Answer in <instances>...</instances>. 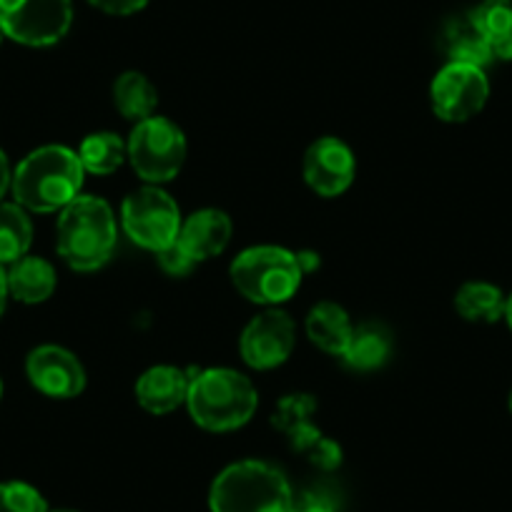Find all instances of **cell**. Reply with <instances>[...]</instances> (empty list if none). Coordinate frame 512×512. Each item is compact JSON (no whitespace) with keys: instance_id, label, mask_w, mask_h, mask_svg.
I'll list each match as a JSON object with an SVG mask.
<instances>
[{"instance_id":"9","label":"cell","mask_w":512,"mask_h":512,"mask_svg":"<svg viewBox=\"0 0 512 512\" xmlns=\"http://www.w3.org/2000/svg\"><path fill=\"white\" fill-rule=\"evenodd\" d=\"M490 98L485 68L467 63H445L430 83V106L440 121L465 123L475 118Z\"/></svg>"},{"instance_id":"14","label":"cell","mask_w":512,"mask_h":512,"mask_svg":"<svg viewBox=\"0 0 512 512\" xmlns=\"http://www.w3.org/2000/svg\"><path fill=\"white\" fill-rule=\"evenodd\" d=\"M189 384L191 372L171 367V364H156V367L146 369L136 382V402L156 417L169 415V412L186 405Z\"/></svg>"},{"instance_id":"10","label":"cell","mask_w":512,"mask_h":512,"mask_svg":"<svg viewBox=\"0 0 512 512\" xmlns=\"http://www.w3.org/2000/svg\"><path fill=\"white\" fill-rule=\"evenodd\" d=\"M294 344H297V327L292 317L282 309L269 307L246 324L239 339V352L251 369L267 372L282 367L292 357Z\"/></svg>"},{"instance_id":"21","label":"cell","mask_w":512,"mask_h":512,"mask_svg":"<svg viewBox=\"0 0 512 512\" xmlns=\"http://www.w3.org/2000/svg\"><path fill=\"white\" fill-rule=\"evenodd\" d=\"M33 244V221L21 204L0 201V267H11Z\"/></svg>"},{"instance_id":"16","label":"cell","mask_w":512,"mask_h":512,"mask_svg":"<svg viewBox=\"0 0 512 512\" xmlns=\"http://www.w3.org/2000/svg\"><path fill=\"white\" fill-rule=\"evenodd\" d=\"M304 329H307V337L314 347L322 349L324 354H332V357H342L354 327L347 309L339 307L337 302H319L309 309Z\"/></svg>"},{"instance_id":"24","label":"cell","mask_w":512,"mask_h":512,"mask_svg":"<svg viewBox=\"0 0 512 512\" xmlns=\"http://www.w3.org/2000/svg\"><path fill=\"white\" fill-rule=\"evenodd\" d=\"M467 18L487 38V43L512 36V0H482Z\"/></svg>"},{"instance_id":"36","label":"cell","mask_w":512,"mask_h":512,"mask_svg":"<svg viewBox=\"0 0 512 512\" xmlns=\"http://www.w3.org/2000/svg\"><path fill=\"white\" fill-rule=\"evenodd\" d=\"M48 512H76V510H48Z\"/></svg>"},{"instance_id":"37","label":"cell","mask_w":512,"mask_h":512,"mask_svg":"<svg viewBox=\"0 0 512 512\" xmlns=\"http://www.w3.org/2000/svg\"><path fill=\"white\" fill-rule=\"evenodd\" d=\"M0 397H3V384H0Z\"/></svg>"},{"instance_id":"20","label":"cell","mask_w":512,"mask_h":512,"mask_svg":"<svg viewBox=\"0 0 512 512\" xmlns=\"http://www.w3.org/2000/svg\"><path fill=\"white\" fill-rule=\"evenodd\" d=\"M507 297L490 282H467L457 289L455 309L465 322L495 324L505 317Z\"/></svg>"},{"instance_id":"22","label":"cell","mask_w":512,"mask_h":512,"mask_svg":"<svg viewBox=\"0 0 512 512\" xmlns=\"http://www.w3.org/2000/svg\"><path fill=\"white\" fill-rule=\"evenodd\" d=\"M78 159L86 174L93 176H108L128 161L126 141L113 131H98L83 139L81 149H78Z\"/></svg>"},{"instance_id":"17","label":"cell","mask_w":512,"mask_h":512,"mask_svg":"<svg viewBox=\"0 0 512 512\" xmlns=\"http://www.w3.org/2000/svg\"><path fill=\"white\" fill-rule=\"evenodd\" d=\"M392 347L395 342H392L390 329L379 322H362L352 329L342 359L354 372H372L387 364V359L392 357Z\"/></svg>"},{"instance_id":"6","label":"cell","mask_w":512,"mask_h":512,"mask_svg":"<svg viewBox=\"0 0 512 512\" xmlns=\"http://www.w3.org/2000/svg\"><path fill=\"white\" fill-rule=\"evenodd\" d=\"M186 136L181 126L164 116H151L139 121L126 141L128 164L136 176L151 186L174 181L186 161Z\"/></svg>"},{"instance_id":"30","label":"cell","mask_w":512,"mask_h":512,"mask_svg":"<svg viewBox=\"0 0 512 512\" xmlns=\"http://www.w3.org/2000/svg\"><path fill=\"white\" fill-rule=\"evenodd\" d=\"M492 61H512V36H502L497 41H490Z\"/></svg>"},{"instance_id":"33","label":"cell","mask_w":512,"mask_h":512,"mask_svg":"<svg viewBox=\"0 0 512 512\" xmlns=\"http://www.w3.org/2000/svg\"><path fill=\"white\" fill-rule=\"evenodd\" d=\"M8 277H6V267H0V314L6 312V302H8Z\"/></svg>"},{"instance_id":"4","label":"cell","mask_w":512,"mask_h":512,"mask_svg":"<svg viewBox=\"0 0 512 512\" xmlns=\"http://www.w3.org/2000/svg\"><path fill=\"white\" fill-rule=\"evenodd\" d=\"M294 492L279 467L241 460L224 467L211 482V512H292Z\"/></svg>"},{"instance_id":"13","label":"cell","mask_w":512,"mask_h":512,"mask_svg":"<svg viewBox=\"0 0 512 512\" xmlns=\"http://www.w3.org/2000/svg\"><path fill=\"white\" fill-rule=\"evenodd\" d=\"M231 236H234V224H231L229 214L221 209H199L181 224L179 244L184 246L186 254L194 259L196 264L209 262L214 256L224 254L229 246Z\"/></svg>"},{"instance_id":"34","label":"cell","mask_w":512,"mask_h":512,"mask_svg":"<svg viewBox=\"0 0 512 512\" xmlns=\"http://www.w3.org/2000/svg\"><path fill=\"white\" fill-rule=\"evenodd\" d=\"M507 322V327H510V332H512V294L510 297H507V302H505V317H502Z\"/></svg>"},{"instance_id":"2","label":"cell","mask_w":512,"mask_h":512,"mask_svg":"<svg viewBox=\"0 0 512 512\" xmlns=\"http://www.w3.org/2000/svg\"><path fill=\"white\" fill-rule=\"evenodd\" d=\"M118 241L113 209L101 196L81 194L58 211L56 249L73 272H98L111 262Z\"/></svg>"},{"instance_id":"35","label":"cell","mask_w":512,"mask_h":512,"mask_svg":"<svg viewBox=\"0 0 512 512\" xmlns=\"http://www.w3.org/2000/svg\"><path fill=\"white\" fill-rule=\"evenodd\" d=\"M507 410H510V415H512V390H510V395H507Z\"/></svg>"},{"instance_id":"11","label":"cell","mask_w":512,"mask_h":512,"mask_svg":"<svg viewBox=\"0 0 512 512\" xmlns=\"http://www.w3.org/2000/svg\"><path fill=\"white\" fill-rule=\"evenodd\" d=\"M26 377L51 400H73L86 390V369L81 359L58 344H41L28 354Z\"/></svg>"},{"instance_id":"19","label":"cell","mask_w":512,"mask_h":512,"mask_svg":"<svg viewBox=\"0 0 512 512\" xmlns=\"http://www.w3.org/2000/svg\"><path fill=\"white\" fill-rule=\"evenodd\" d=\"M113 103L123 118L139 123L154 116L159 106V91L144 73L126 71L113 83Z\"/></svg>"},{"instance_id":"1","label":"cell","mask_w":512,"mask_h":512,"mask_svg":"<svg viewBox=\"0 0 512 512\" xmlns=\"http://www.w3.org/2000/svg\"><path fill=\"white\" fill-rule=\"evenodd\" d=\"M83 171L78 151L68 146H41L31 151L21 164L13 169L11 191L16 204L33 214H53L81 196Z\"/></svg>"},{"instance_id":"7","label":"cell","mask_w":512,"mask_h":512,"mask_svg":"<svg viewBox=\"0 0 512 512\" xmlns=\"http://www.w3.org/2000/svg\"><path fill=\"white\" fill-rule=\"evenodd\" d=\"M181 219L179 204L161 186L146 184L144 189L128 194L121 204V226L134 244L146 251H164L179 239Z\"/></svg>"},{"instance_id":"31","label":"cell","mask_w":512,"mask_h":512,"mask_svg":"<svg viewBox=\"0 0 512 512\" xmlns=\"http://www.w3.org/2000/svg\"><path fill=\"white\" fill-rule=\"evenodd\" d=\"M11 181H13V169H11V161H8L6 151L0 149V201L3 196L11 191Z\"/></svg>"},{"instance_id":"12","label":"cell","mask_w":512,"mask_h":512,"mask_svg":"<svg viewBox=\"0 0 512 512\" xmlns=\"http://www.w3.org/2000/svg\"><path fill=\"white\" fill-rule=\"evenodd\" d=\"M304 181L322 199H337L357 176V161L352 149L337 136H322L304 154Z\"/></svg>"},{"instance_id":"23","label":"cell","mask_w":512,"mask_h":512,"mask_svg":"<svg viewBox=\"0 0 512 512\" xmlns=\"http://www.w3.org/2000/svg\"><path fill=\"white\" fill-rule=\"evenodd\" d=\"M445 51L450 61L467 63V66L485 68L492 63V51L487 38L470 23V18L457 21L445 33Z\"/></svg>"},{"instance_id":"18","label":"cell","mask_w":512,"mask_h":512,"mask_svg":"<svg viewBox=\"0 0 512 512\" xmlns=\"http://www.w3.org/2000/svg\"><path fill=\"white\" fill-rule=\"evenodd\" d=\"M314 412H317V400L312 395H287L279 400L272 425L287 435L292 450L304 452L322 435V430L312 422Z\"/></svg>"},{"instance_id":"27","label":"cell","mask_w":512,"mask_h":512,"mask_svg":"<svg viewBox=\"0 0 512 512\" xmlns=\"http://www.w3.org/2000/svg\"><path fill=\"white\" fill-rule=\"evenodd\" d=\"M302 455L307 457L314 467H319V470L324 472H332L342 465V447H339V442H334L332 437L319 435Z\"/></svg>"},{"instance_id":"28","label":"cell","mask_w":512,"mask_h":512,"mask_svg":"<svg viewBox=\"0 0 512 512\" xmlns=\"http://www.w3.org/2000/svg\"><path fill=\"white\" fill-rule=\"evenodd\" d=\"M156 259H159V267L164 269L169 277H176V279L189 277V274L199 267V264H196L194 259L186 254V249L179 244V241H174V244L166 246L164 251H159V254H156Z\"/></svg>"},{"instance_id":"5","label":"cell","mask_w":512,"mask_h":512,"mask_svg":"<svg viewBox=\"0 0 512 512\" xmlns=\"http://www.w3.org/2000/svg\"><path fill=\"white\" fill-rule=\"evenodd\" d=\"M231 284L244 299L262 307L289 302L302 287V269L297 254L284 246H249L231 262Z\"/></svg>"},{"instance_id":"38","label":"cell","mask_w":512,"mask_h":512,"mask_svg":"<svg viewBox=\"0 0 512 512\" xmlns=\"http://www.w3.org/2000/svg\"><path fill=\"white\" fill-rule=\"evenodd\" d=\"M0 41H3V33H0Z\"/></svg>"},{"instance_id":"15","label":"cell","mask_w":512,"mask_h":512,"mask_svg":"<svg viewBox=\"0 0 512 512\" xmlns=\"http://www.w3.org/2000/svg\"><path fill=\"white\" fill-rule=\"evenodd\" d=\"M8 294L21 304H41L53 297L58 287L56 269L43 256L26 254L6 272Z\"/></svg>"},{"instance_id":"3","label":"cell","mask_w":512,"mask_h":512,"mask_svg":"<svg viewBox=\"0 0 512 512\" xmlns=\"http://www.w3.org/2000/svg\"><path fill=\"white\" fill-rule=\"evenodd\" d=\"M189 415L201 430L231 432L244 427L259 407V392L246 374L229 367L191 372Z\"/></svg>"},{"instance_id":"29","label":"cell","mask_w":512,"mask_h":512,"mask_svg":"<svg viewBox=\"0 0 512 512\" xmlns=\"http://www.w3.org/2000/svg\"><path fill=\"white\" fill-rule=\"evenodd\" d=\"M88 3L108 16H134L149 6V0H88Z\"/></svg>"},{"instance_id":"8","label":"cell","mask_w":512,"mask_h":512,"mask_svg":"<svg viewBox=\"0 0 512 512\" xmlns=\"http://www.w3.org/2000/svg\"><path fill=\"white\" fill-rule=\"evenodd\" d=\"M71 26V0H0V33L21 46H56Z\"/></svg>"},{"instance_id":"26","label":"cell","mask_w":512,"mask_h":512,"mask_svg":"<svg viewBox=\"0 0 512 512\" xmlns=\"http://www.w3.org/2000/svg\"><path fill=\"white\" fill-rule=\"evenodd\" d=\"M292 512H339V495L324 485L309 487L294 495Z\"/></svg>"},{"instance_id":"25","label":"cell","mask_w":512,"mask_h":512,"mask_svg":"<svg viewBox=\"0 0 512 512\" xmlns=\"http://www.w3.org/2000/svg\"><path fill=\"white\" fill-rule=\"evenodd\" d=\"M0 512H48L41 492L28 482H0Z\"/></svg>"},{"instance_id":"32","label":"cell","mask_w":512,"mask_h":512,"mask_svg":"<svg viewBox=\"0 0 512 512\" xmlns=\"http://www.w3.org/2000/svg\"><path fill=\"white\" fill-rule=\"evenodd\" d=\"M297 264L299 269H302V274H312L317 272L319 264H322V259H319L317 251H297Z\"/></svg>"}]
</instances>
